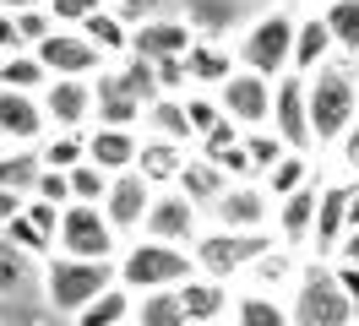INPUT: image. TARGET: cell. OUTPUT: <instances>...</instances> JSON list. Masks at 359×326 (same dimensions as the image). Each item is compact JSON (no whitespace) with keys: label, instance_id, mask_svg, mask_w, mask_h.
I'll use <instances>...</instances> for the list:
<instances>
[{"label":"cell","instance_id":"6da1fadb","mask_svg":"<svg viewBox=\"0 0 359 326\" xmlns=\"http://www.w3.org/2000/svg\"><path fill=\"white\" fill-rule=\"evenodd\" d=\"M305 109H311V147L321 158L359 120V65L332 60V65H321L316 76H305Z\"/></svg>","mask_w":359,"mask_h":326},{"label":"cell","instance_id":"7a4b0ae2","mask_svg":"<svg viewBox=\"0 0 359 326\" xmlns=\"http://www.w3.org/2000/svg\"><path fill=\"white\" fill-rule=\"evenodd\" d=\"M196 278V266H191V250H180V245H158V239L136 234L120 245V256H114V283L142 299V294H175L180 283Z\"/></svg>","mask_w":359,"mask_h":326},{"label":"cell","instance_id":"3957f363","mask_svg":"<svg viewBox=\"0 0 359 326\" xmlns=\"http://www.w3.org/2000/svg\"><path fill=\"white\" fill-rule=\"evenodd\" d=\"M240 71L262 76V82H278L289 76V55H294V6H262V17L250 22L240 39L229 43Z\"/></svg>","mask_w":359,"mask_h":326},{"label":"cell","instance_id":"277c9868","mask_svg":"<svg viewBox=\"0 0 359 326\" xmlns=\"http://www.w3.org/2000/svg\"><path fill=\"white\" fill-rule=\"evenodd\" d=\"M109 283H114V261H66V256H49L44 266H39V304L71 321V315H76L82 304H93Z\"/></svg>","mask_w":359,"mask_h":326},{"label":"cell","instance_id":"5b68a950","mask_svg":"<svg viewBox=\"0 0 359 326\" xmlns=\"http://www.w3.org/2000/svg\"><path fill=\"white\" fill-rule=\"evenodd\" d=\"M289 321L294 326H354V299H348L332 261L305 256V272H299V283L289 294Z\"/></svg>","mask_w":359,"mask_h":326},{"label":"cell","instance_id":"8992f818","mask_svg":"<svg viewBox=\"0 0 359 326\" xmlns=\"http://www.w3.org/2000/svg\"><path fill=\"white\" fill-rule=\"evenodd\" d=\"M272 245V234H229V229H202L196 245H191V266L196 278H212V283H229L240 288V278L250 272V261Z\"/></svg>","mask_w":359,"mask_h":326},{"label":"cell","instance_id":"52a82bcc","mask_svg":"<svg viewBox=\"0 0 359 326\" xmlns=\"http://www.w3.org/2000/svg\"><path fill=\"white\" fill-rule=\"evenodd\" d=\"M126 239L114 234L98 207H66L60 212V234H55V256L66 261H114Z\"/></svg>","mask_w":359,"mask_h":326},{"label":"cell","instance_id":"ba28073f","mask_svg":"<svg viewBox=\"0 0 359 326\" xmlns=\"http://www.w3.org/2000/svg\"><path fill=\"white\" fill-rule=\"evenodd\" d=\"M207 229H229V234H267L272 223V196L256 179H229L218 201L207 207Z\"/></svg>","mask_w":359,"mask_h":326},{"label":"cell","instance_id":"9c48e42d","mask_svg":"<svg viewBox=\"0 0 359 326\" xmlns=\"http://www.w3.org/2000/svg\"><path fill=\"white\" fill-rule=\"evenodd\" d=\"M180 17L196 33V43H234L262 17V0H180Z\"/></svg>","mask_w":359,"mask_h":326},{"label":"cell","instance_id":"30bf717a","mask_svg":"<svg viewBox=\"0 0 359 326\" xmlns=\"http://www.w3.org/2000/svg\"><path fill=\"white\" fill-rule=\"evenodd\" d=\"M33 55H39V65H44L49 76H60V82H98V76L109 71V60H104L82 33H71V27H55Z\"/></svg>","mask_w":359,"mask_h":326},{"label":"cell","instance_id":"8fae6325","mask_svg":"<svg viewBox=\"0 0 359 326\" xmlns=\"http://www.w3.org/2000/svg\"><path fill=\"white\" fill-rule=\"evenodd\" d=\"M202 229H207V217L196 212V207H191L180 191H153V207H147V217H142V234H147V239L191 250Z\"/></svg>","mask_w":359,"mask_h":326},{"label":"cell","instance_id":"7c38bea8","mask_svg":"<svg viewBox=\"0 0 359 326\" xmlns=\"http://www.w3.org/2000/svg\"><path fill=\"white\" fill-rule=\"evenodd\" d=\"M218 109H224V120L229 125H240V130H267L272 120V82H262V76H250V71H234L218 93Z\"/></svg>","mask_w":359,"mask_h":326},{"label":"cell","instance_id":"4fadbf2b","mask_svg":"<svg viewBox=\"0 0 359 326\" xmlns=\"http://www.w3.org/2000/svg\"><path fill=\"white\" fill-rule=\"evenodd\" d=\"M267 130L289 152H316L311 147V109H305V76H278L272 82V120Z\"/></svg>","mask_w":359,"mask_h":326},{"label":"cell","instance_id":"5bb4252c","mask_svg":"<svg viewBox=\"0 0 359 326\" xmlns=\"http://www.w3.org/2000/svg\"><path fill=\"white\" fill-rule=\"evenodd\" d=\"M196 43V33L185 27V17L180 11H169V17H153L142 22V27H131V55L147 65H163V60H185V49Z\"/></svg>","mask_w":359,"mask_h":326},{"label":"cell","instance_id":"9a60e30c","mask_svg":"<svg viewBox=\"0 0 359 326\" xmlns=\"http://www.w3.org/2000/svg\"><path fill=\"white\" fill-rule=\"evenodd\" d=\"M299 272H305V256H294V250H283V245H267L262 256L250 261V272L240 278V288H245V294H267V299H283V304H289Z\"/></svg>","mask_w":359,"mask_h":326},{"label":"cell","instance_id":"2e32d148","mask_svg":"<svg viewBox=\"0 0 359 326\" xmlns=\"http://www.w3.org/2000/svg\"><path fill=\"white\" fill-rule=\"evenodd\" d=\"M316 196H321V185H311V191H299V196H289V201H272V223H267L272 245H283V250H294V256H311Z\"/></svg>","mask_w":359,"mask_h":326},{"label":"cell","instance_id":"e0dca14e","mask_svg":"<svg viewBox=\"0 0 359 326\" xmlns=\"http://www.w3.org/2000/svg\"><path fill=\"white\" fill-rule=\"evenodd\" d=\"M147 207H153V185H142L136 174H114L109 179V196H104V223H109L120 239H136L142 234V217H147Z\"/></svg>","mask_w":359,"mask_h":326},{"label":"cell","instance_id":"ac0fdd59","mask_svg":"<svg viewBox=\"0 0 359 326\" xmlns=\"http://www.w3.org/2000/svg\"><path fill=\"white\" fill-rule=\"evenodd\" d=\"M0 234L11 239L22 256H33L39 266H44L49 256H55V234H60V212L55 207H44V201H22V212L11 217Z\"/></svg>","mask_w":359,"mask_h":326},{"label":"cell","instance_id":"d6986e66","mask_svg":"<svg viewBox=\"0 0 359 326\" xmlns=\"http://www.w3.org/2000/svg\"><path fill=\"white\" fill-rule=\"evenodd\" d=\"M49 130H88L93 125V82H60L49 76V87L39 93Z\"/></svg>","mask_w":359,"mask_h":326},{"label":"cell","instance_id":"ffe728a7","mask_svg":"<svg viewBox=\"0 0 359 326\" xmlns=\"http://www.w3.org/2000/svg\"><path fill=\"white\" fill-rule=\"evenodd\" d=\"M44 109L39 98H27V93H6L0 87V152H27L44 142Z\"/></svg>","mask_w":359,"mask_h":326},{"label":"cell","instance_id":"44dd1931","mask_svg":"<svg viewBox=\"0 0 359 326\" xmlns=\"http://www.w3.org/2000/svg\"><path fill=\"white\" fill-rule=\"evenodd\" d=\"M0 299L11 304L22 321L33 315V304H39V261L22 256L6 234H0Z\"/></svg>","mask_w":359,"mask_h":326},{"label":"cell","instance_id":"7402d4cb","mask_svg":"<svg viewBox=\"0 0 359 326\" xmlns=\"http://www.w3.org/2000/svg\"><path fill=\"white\" fill-rule=\"evenodd\" d=\"M332 33L316 11H294V55H289V76H316L321 65H332Z\"/></svg>","mask_w":359,"mask_h":326},{"label":"cell","instance_id":"603a6c76","mask_svg":"<svg viewBox=\"0 0 359 326\" xmlns=\"http://www.w3.org/2000/svg\"><path fill=\"white\" fill-rule=\"evenodd\" d=\"M348 234L343 223V179H321V196H316V229H311V261H332L337 245Z\"/></svg>","mask_w":359,"mask_h":326},{"label":"cell","instance_id":"cb8c5ba5","mask_svg":"<svg viewBox=\"0 0 359 326\" xmlns=\"http://www.w3.org/2000/svg\"><path fill=\"white\" fill-rule=\"evenodd\" d=\"M136 152H142V130H109V125H88V163L93 169L114 174H131L136 169Z\"/></svg>","mask_w":359,"mask_h":326},{"label":"cell","instance_id":"d4e9b609","mask_svg":"<svg viewBox=\"0 0 359 326\" xmlns=\"http://www.w3.org/2000/svg\"><path fill=\"white\" fill-rule=\"evenodd\" d=\"M180 294V310L191 326H224L229 321V304H234V288L229 283H212V278H191L175 288Z\"/></svg>","mask_w":359,"mask_h":326},{"label":"cell","instance_id":"484cf974","mask_svg":"<svg viewBox=\"0 0 359 326\" xmlns=\"http://www.w3.org/2000/svg\"><path fill=\"white\" fill-rule=\"evenodd\" d=\"M180 65H185L191 93H218V87L240 71V60H234V49H229V43H191Z\"/></svg>","mask_w":359,"mask_h":326},{"label":"cell","instance_id":"4316f807","mask_svg":"<svg viewBox=\"0 0 359 326\" xmlns=\"http://www.w3.org/2000/svg\"><path fill=\"white\" fill-rule=\"evenodd\" d=\"M256 185H262L272 201H289V196L321 185V158H316V152H283V158H278V163H272Z\"/></svg>","mask_w":359,"mask_h":326},{"label":"cell","instance_id":"83f0119b","mask_svg":"<svg viewBox=\"0 0 359 326\" xmlns=\"http://www.w3.org/2000/svg\"><path fill=\"white\" fill-rule=\"evenodd\" d=\"M185 158H191V147H175V142H153V136H142V152H136V169L131 174L142 179V185H153V191H175Z\"/></svg>","mask_w":359,"mask_h":326},{"label":"cell","instance_id":"f1b7e54d","mask_svg":"<svg viewBox=\"0 0 359 326\" xmlns=\"http://www.w3.org/2000/svg\"><path fill=\"white\" fill-rule=\"evenodd\" d=\"M93 125H109V130H142V104L131 93H120L114 76L104 71L93 82Z\"/></svg>","mask_w":359,"mask_h":326},{"label":"cell","instance_id":"f546056e","mask_svg":"<svg viewBox=\"0 0 359 326\" xmlns=\"http://www.w3.org/2000/svg\"><path fill=\"white\" fill-rule=\"evenodd\" d=\"M33 158L49 174H71L76 163H88V130H44V142L33 147Z\"/></svg>","mask_w":359,"mask_h":326},{"label":"cell","instance_id":"4dcf8cb0","mask_svg":"<svg viewBox=\"0 0 359 326\" xmlns=\"http://www.w3.org/2000/svg\"><path fill=\"white\" fill-rule=\"evenodd\" d=\"M142 136H153V142H175V147H191L185 104H180V98H153V104L142 109Z\"/></svg>","mask_w":359,"mask_h":326},{"label":"cell","instance_id":"1f68e13d","mask_svg":"<svg viewBox=\"0 0 359 326\" xmlns=\"http://www.w3.org/2000/svg\"><path fill=\"white\" fill-rule=\"evenodd\" d=\"M224 185H229V179H224L218 169H212L207 158H196V152L185 158V169H180V179H175V191L185 196V201H191L196 212H207V207L218 201V191H224Z\"/></svg>","mask_w":359,"mask_h":326},{"label":"cell","instance_id":"d6a6232c","mask_svg":"<svg viewBox=\"0 0 359 326\" xmlns=\"http://www.w3.org/2000/svg\"><path fill=\"white\" fill-rule=\"evenodd\" d=\"M316 17L327 22L337 60H354L359 65V0H332V6H321Z\"/></svg>","mask_w":359,"mask_h":326},{"label":"cell","instance_id":"836d02e7","mask_svg":"<svg viewBox=\"0 0 359 326\" xmlns=\"http://www.w3.org/2000/svg\"><path fill=\"white\" fill-rule=\"evenodd\" d=\"M224 326H294V321H289V304H283V299L234 288V304H229V321Z\"/></svg>","mask_w":359,"mask_h":326},{"label":"cell","instance_id":"e575fe53","mask_svg":"<svg viewBox=\"0 0 359 326\" xmlns=\"http://www.w3.org/2000/svg\"><path fill=\"white\" fill-rule=\"evenodd\" d=\"M76 33H82V39H88V43H93V49H98V55H104L109 65L131 55V27L114 17V11H98V17H88L82 27H76Z\"/></svg>","mask_w":359,"mask_h":326},{"label":"cell","instance_id":"d590c367","mask_svg":"<svg viewBox=\"0 0 359 326\" xmlns=\"http://www.w3.org/2000/svg\"><path fill=\"white\" fill-rule=\"evenodd\" d=\"M131 304H136L131 294H126L120 283H109V288H104L93 304H82L66 326H131Z\"/></svg>","mask_w":359,"mask_h":326},{"label":"cell","instance_id":"8d00e7d4","mask_svg":"<svg viewBox=\"0 0 359 326\" xmlns=\"http://www.w3.org/2000/svg\"><path fill=\"white\" fill-rule=\"evenodd\" d=\"M0 87H6V93H27V98H39V93L49 87V71L39 65L33 49H17V55L0 60Z\"/></svg>","mask_w":359,"mask_h":326},{"label":"cell","instance_id":"74e56055","mask_svg":"<svg viewBox=\"0 0 359 326\" xmlns=\"http://www.w3.org/2000/svg\"><path fill=\"white\" fill-rule=\"evenodd\" d=\"M131 326H191L180 310V294H142L131 304Z\"/></svg>","mask_w":359,"mask_h":326},{"label":"cell","instance_id":"f35d334b","mask_svg":"<svg viewBox=\"0 0 359 326\" xmlns=\"http://www.w3.org/2000/svg\"><path fill=\"white\" fill-rule=\"evenodd\" d=\"M71 185V207H104V196H109V174L93 169V163H76V169L66 174Z\"/></svg>","mask_w":359,"mask_h":326},{"label":"cell","instance_id":"ab89813d","mask_svg":"<svg viewBox=\"0 0 359 326\" xmlns=\"http://www.w3.org/2000/svg\"><path fill=\"white\" fill-rule=\"evenodd\" d=\"M33 179H39V158H33V147H27V152H0V191L27 196V191H33Z\"/></svg>","mask_w":359,"mask_h":326},{"label":"cell","instance_id":"60d3db41","mask_svg":"<svg viewBox=\"0 0 359 326\" xmlns=\"http://www.w3.org/2000/svg\"><path fill=\"white\" fill-rule=\"evenodd\" d=\"M283 152H289V147H283L272 130H245V169H250V179H262Z\"/></svg>","mask_w":359,"mask_h":326},{"label":"cell","instance_id":"b9f144b4","mask_svg":"<svg viewBox=\"0 0 359 326\" xmlns=\"http://www.w3.org/2000/svg\"><path fill=\"white\" fill-rule=\"evenodd\" d=\"M180 104H185V125H191V147H196V142H202V136H207L212 125H218V120H224V109H218V98H212V93H185Z\"/></svg>","mask_w":359,"mask_h":326},{"label":"cell","instance_id":"7bdbcfd3","mask_svg":"<svg viewBox=\"0 0 359 326\" xmlns=\"http://www.w3.org/2000/svg\"><path fill=\"white\" fill-rule=\"evenodd\" d=\"M104 11H114L126 27H142V22H153V17L180 11V0H104Z\"/></svg>","mask_w":359,"mask_h":326},{"label":"cell","instance_id":"ee69618b","mask_svg":"<svg viewBox=\"0 0 359 326\" xmlns=\"http://www.w3.org/2000/svg\"><path fill=\"white\" fill-rule=\"evenodd\" d=\"M98 11H104V0H44V17L55 22V27H71V33L88 17H98Z\"/></svg>","mask_w":359,"mask_h":326},{"label":"cell","instance_id":"f6af8a7d","mask_svg":"<svg viewBox=\"0 0 359 326\" xmlns=\"http://www.w3.org/2000/svg\"><path fill=\"white\" fill-rule=\"evenodd\" d=\"M321 158H332V169H337V179H359V120L343 136H337L332 147L321 152Z\"/></svg>","mask_w":359,"mask_h":326},{"label":"cell","instance_id":"bcb514c9","mask_svg":"<svg viewBox=\"0 0 359 326\" xmlns=\"http://www.w3.org/2000/svg\"><path fill=\"white\" fill-rule=\"evenodd\" d=\"M27 201H44V207H55V212H66V207H71V185H66V174L39 169V179H33Z\"/></svg>","mask_w":359,"mask_h":326},{"label":"cell","instance_id":"7dc6e473","mask_svg":"<svg viewBox=\"0 0 359 326\" xmlns=\"http://www.w3.org/2000/svg\"><path fill=\"white\" fill-rule=\"evenodd\" d=\"M49 33H55V22H49L44 11H22V17H17V39H22V49H39Z\"/></svg>","mask_w":359,"mask_h":326},{"label":"cell","instance_id":"c3c4849f","mask_svg":"<svg viewBox=\"0 0 359 326\" xmlns=\"http://www.w3.org/2000/svg\"><path fill=\"white\" fill-rule=\"evenodd\" d=\"M343 223H348V234L359 229V179H343Z\"/></svg>","mask_w":359,"mask_h":326},{"label":"cell","instance_id":"681fc988","mask_svg":"<svg viewBox=\"0 0 359 326\" xmlns=\"http://www.w3.org/2000/svg\"><path fill=\"white\" fill-rule=\"evenodd\" d=\"M17 49H22V39H17V17H11V11H0V60H6V55H17Z\"/></svg>","mask_w":359,"mask_h":326},{"label":"cell","instance_id":"f907efd6","mask_svg":"<svg viewBox=\"0 0 359 326\" xmlns=\"http://www.w3.org/2000/svg\"><path fill=\"white\" fill-rule=\"evenodd\" d=\"M332 266H348V272H359V229H354V234H343V245H337V256H332Z\"/></svg>","mask_w":359,"mask_h":326},{"label":"cell","instance_id":"816d5d0a","mask_svg":"<svg viewBox=\"0 0 359 326\" xmlns=\"http://www.w3.org/2000/svg\"><path fill=\"white\" fill-rule=\"evenodd\" d=\"M22 201H27V196H11V191H0V229H6V223H11L17 212H22Z\"/></svg>","mask_w":359,"mask_h":326},{"label":"cell","instance_id":"f5cc1de1","mask_svg":"<svg viewBox=\"0 0 359 326\" xmlns=\"http://www.w3.org/2000/svg\"><path fill=\"white\" fill-rule=\"evenodd\" d=\"M0 11H11V17H22V11H44V0H0Z\"/></svg>","mask_w":359,"mask_h":326},{"label":"cell","instance_id":"db71d44e","mask_svg":"<svg viewBox=\"0 0 359 326\" xmlns=\"http://www.w3.org/2000/svg\"><path fill=\"white\" fill-rule=\"evenodd\" d=\"M0 326H27V321H22V315H17V310H11L6 299H0Z\"/></svg>","mask_w":359,"mask_h":326},{"label":"cell","instance_id":"11a10c76","mask_svg":"<svg viewBox=\"0 0 359 326\" xmlns=\"http://www.w3.org/2000/svg\"><path fill=\"white\" fill-rule=\"evenodd\" d=\"M321 6H332V0H311V11H321Z\"/></svg>","mask_w":359,"mask_h":326},{"label":"cell","instance_id":"9f6ffc18","mask_svg":"<svg viewBox=\"0 0 359 326\" xmlns=\"http://www.w3.org/2000/svg\"><path fill=\"white\" fill-rule=\"evenodd\" d=\"M262 6H294V0H262Z\"/></svg>","mask_w":359,"mask_h":326}]
</instances>
